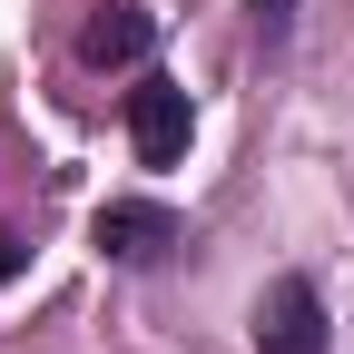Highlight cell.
<instances>
[{"instance_id":"5","label":"cell","mask_w":354,"mask_h":354,"mask_svg":"<svg viewBox=\"0 0 354 354\" xmlns=\"http://www.w3.org/2000/svg\"><path fill=\"white\" fill-rule=\"evenodd\" d=\"M246 10H256V39L276 50V39H286V20H295V0H246Z\"/></svg>"},{"instance_id":"3","label":"cell","mask_w":354,"mask_h":354,"mask_svg":"<svg viewBox=\"0 0 354 354\" xmlns=\"http://www.w3.org/2000/svg\"><path fill=\"white\" fill-rule=\"evenodd\" d=\"M148 39H158V20L138 10V0H99V10L79 20V59H88V69H138Z\"/></svg>"},{"instance_id":"1","label":"cell","mask_w":354,"mask_h":354,"mask_svg":"<svg viewBox=\"0 0 354 354\" xmlns=\"http://www.w3.org/2000/svg\"><path fill=\"white\" fill-rule=\"evenodd\" d=\"M187 128H197L187 88H167V79L128 88V148H138V167H177L187 158Z\"/></svg>"},{"instance_id":"2","label":"cell","mask_w":354,"mask_h":354,"mask_svg":"<svg viewBox=\"0 0 354 354\" xmlns=\"http://www.w3.org/2000/svg\"><path fill=\"white\" fill-rule=\"evenodd\" d=\"M256 354H325V295L305 276H276L256 305Z\"/></svg>"},{"instance_id":"6","label":"cell","mask_w":354,"mask_h":354,"mask_svg":"<svg viewBox=\"0 0 354 354\" xmlns=\"http://www.w3.org/2000/svg\"><path fill=\"white\" fill-rule=\"evenodd\" d=\"M10 276H20V236L0 227V286H10Z\"/></svg>"},{"instance_id":"4","label":"cell","mask_w":354,"mask_h":354,"mask_svg":"<svg viewBox=\"0 0 354 354\" xmlns=\"http://www.w3.org/2000/svg\"><path fill=\"white\" fill-rule=\"evenodd\" d=\"M167 246H177V216H167V207H148V197L99 207V256H118V266H158Z\"/></svg>"}]
</instances>
